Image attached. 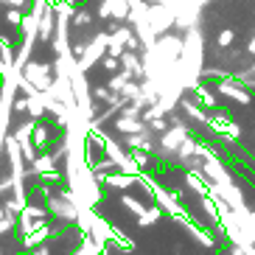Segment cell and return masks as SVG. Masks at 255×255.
Here are the masks:
<instances>
[{
  "label": "cell",
  "instance_id": "3957f363",
  "mask_svg": "<svg viewBox=\"0 0 255 255\" xmlns=\"http://www.w3.org/2000/svg\"><path fill=\"white\" fill-rule=\"evenodd\" d=\"M191 233H194V239H196V241H202L205 247H213V244H216V239H213V236H210L208 230H202V227L191 225Z\"/></svg>",
  "mask_w": 255,
  "mask_h": 255
},
{
  "label": "cell",
  "instance_id": "5b68a950",
  "mask_svg": "<svg viewBox=\"0 0 255 255\" xmlns=\"http://www.w3.org/2000/svg\"><path fill=\"white\" fill-rule=\"evenodd\" d=\"M124 205H127V208L132 210V213H137V216H140L143 210H146V208H143L140 202H137V199H132V196H124Z\"/></svg>",
  "mask_w": 255,
  "mask_h": 255
},
{
  "label": "cell",
  "instance_id": "52a82bcc",
  "mask_svg": "<svg viewBox=\"0 0 255 255\" xmlns=\"http://www.w3.org/2000/svg\"><path fill=\"white\" fill-rule=\"evenodd\" d=\"M34 255H48V250H37V253H34Z\"/></svg>",
  "mask_w": 255,
  "mask_h": 255
},
{
  "label": "cell",
  "instance_id": "277c9868",
  "mask_svg": "<svg viewBox=\"0 0 255 255\" xmlns=\"http://www.w3.org/2000/svg\"><path fill=\"white\" fill-rule=\"evenodd\" d=\"M132 174H113V177H107V182L110 185H115V188H127V185H132Z\"/></svg>",
  "mask_w": 255,
  "mask_h": 255
},
{
  "label": "cell",
  "instance_id": "8992f818",
  "mask_svg": "<svg viewBox=\"0 0 255 255\" xmlns=\"http://www.w3.org/2000/svg\"><path fill=\"white\" fill-rule=\"evenodd\" d=\"M23 216H28V219H39V222H42V219H45V210L42 208H28L23 213Z\"/></svg>",
  "mask_w": 255,
  "mask_h": 255
},
{
  "label": "cell",
  "instance_id": "7a4b0ae2",
  "mask_svg": "<svg viewBox=\"0 0 255 255\" xmlns=\"http://www.w3.org/2000/svg\"><path fill=\"white\" fill-rule=\"evenodd\" d=\"M157 219H160V208H146L140 216H137V222H140L143 227H149V225H154Z\"/></svg>",
  "mask_w": 255,
  "mask_h": 255
},
{
  "label": "cell",
  "instance_id": "6da1fadb",
  "mask_svg": "<svg viewBox=\"0 0 255 255\" xmlns=\"http://www.w3.org/2000/svg\"><path fill=\"white\" fill-rule=\"evenodd\" d=\"M48 236H51V227H48L45 222H42V225H39L37 230L25 233V247H39V244H42V241H45Z\"/></svg>",
  "mask_w": 255,
  "mask_h": 255
}]
</instances>
